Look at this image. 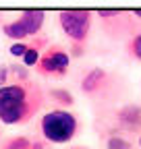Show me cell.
<instances>
[{"instance_id":"1","label":"cell","mask_w":141,"mask_h":149,"mask_svg":"<svg viewBox=\"0 0 141 149\" xmlns=\"http://www.w3.org/2000/svg\"><path fill=\"white\" fill-rule=\"evenodd\" d=\"M42 106L44 91L31 81H15L0 87V122L2 124H25L42 110Z\"/></svg>"},{"instance_id":"2","label":"cell","mask_w":141,"mask_h":149,"mask_svg":"<svg viewBox=\"0 0 141 149\" xmlns=\"http://www.w3.org/2000/svg\"><path fill=\"white\" fill-rule=\"evenodd\" d=\"M40 130L48 143L64 145V143H70L79 135V118H77V114H73V112H68L64 108H56L42 116Z\"/></svg>"},{"instance_id":"3","label":"cell","mask_w":141,"mask_h":149,"mask_svg":"<svg viewBox=\"0 0 141 149\" xmlns=\"http://www.w3.org/2000/svg\"><path fill=\"white\" fill-rule=\"evenodd\" d=\"M91 10L85 8H73V10H62L58 13V25L62 29V33L70 40L73 44V56H81L85 42L89 37L91 31Z\"/></svg>"},{"instance_id":"4","label":"cell","mask_w":141,"mask_h":149,"mask_svg":"<svg viewBox=\"0 0 141 149\" xmlns=\"http://www.w3.org/2000/svg\"><path fill=\"white\" fill-rule=\"evenodd\" d=\"M46 21L44 10H23L17 19L2 25V33L15 42H25L27 37H38Z\"/></svg>"},{"instance_id":"5","label":"cell","mask_w":141,"mask_h":149,"mask_svg":"<svg viewBox=\"0 0 141 149\" xmlns=\"http://www.w3.org/2000/svg\"><path fill=\"white\" fill-rule=\"evenodd\" d=\"M70 64V52H66L62 46H50L38 62L35 70L42 77H64Z\"/></svg>"},{"instance_id":"6","label":"cell","mask_w":141,"mask_h":149,"mask_svg":"<svg viewBox=\"0 0 141 149\" xmlns=\"http://www.w3.org/2000/svg\"><path fill=\"white\" fill-rule=\"evenodd\" d=\"M106 81H108V72H106L104 68H89L83 79H81V91L87 93V95H96V93H100V89L106 85Z\"/></svg>"},{"instance_id":"7","label":"cell","mask_w":141,"mask_h":149,"mask_svg":"<svg viewBox=\"0 0 141 149\" xmlns=\"http://www.w3.org/2000/svg\"><path fill=\"white\" fill-rule=\"evenodd\" d=\"M116 120L122 128L127 130H139L141 128V106L127 104L116 112Z\"/></svg>"},{"instance_id":"8","label":"cell","mask_w":141,"mask_h":149,"mask_svg":"<svg viewBox=\"0 0 141 149\" xmlns=\"http://www.w3.org/2000/svg\"><path fill=\"white\" fill-rule=\"evenodd\" d=\"M48 44V40L46 37H35V42H31L29 44V50L25 52V56H23V66H38V62H40V58H42V48Z\"/></svg>"},{"instance_id":"9","label":"cell","mask_w":141,"mask_h":149,"mask_svg":"<svg viewBox=\"0 0 141 149\" xmlns=\"http://www.w3.org/2000/svg\"><path fill=\"white\" fill-rule=\"evenodd\" d=\"M48 95L56 104H60V106H73L75 104V97H73V93H70L68 89H50Z\"/></svg>"},{"instance_id":"10","label":"cell","mask_w":141,"mask_h":149,"mask_svg":"<svg viewBox=\"0 0 141 149\" xmlns=\"http://www.w3.org/2000/svg\"><path fill=\"white\" fill-rule=\"evenodd\" d=\"M127 54L131 56L133 60L141 62V31L135 33L133 37H129V42H127Z\"/></svg>"},{"instance_id":"11","label":"cell","mask_w":141,"mask_h":149,"mask_svg":"<svg viewBox=\"0 0 141 149\" xmlns=\"http://www.w3.org/2000/svg\"><path fill=\"white\" fill-rule=\"evenodd\" d=\"M31 145H33V141L27 137H10L8 141L2 143L0 149H31Z\"/></svg>"},{"instance_id":"12","label":"cell","mask_w":141,"mask_h":149,"mask_svg":"<svg viewBox=\"0 0 141 149\" xmlns=\"http://www.w3.org/2000/svg\"><path fill=\"white\" fill-rule=\"evenodd\" d=\"M106 149H133V145L120 135H112L108 141H106Z\"/></svg>"},{"instance_id":"13","label":"cell","mask_w":141,"mask_h":149,"mask_svg":"<svg viewBox=\"0 0 141 149\" xmlns=\"http://www.w3.org/2000/svg\"><path fill=\"white\" fill-rule=\"evenodd\" d=\"M8 70H10V74L17 79V83H27L29 81V70H27V66H19V64H10L8 66Z\"/></svg>"},{"instance_id":"14","label":"cell","mask_w":141,"mask_h":149,"mask_svg":"<svg viewBox=\"0 0 141 149\" xmlns=\"http://www.w3.org/2000/svg\"><path fill=\"white\" fill-rule=\"evenodd\" d=\"M27 50H29V44H27V42H15V44L8 48L10 56H15V58H23Z\"/></svg>"},{"instance_id":"15","label":"cell","mask_w":141,"mask_h":149,"mask_svg":"<svg viewBox=\"0 0 141 149\" xmlns=\"http://www.w3.org/2000/svg\"><path fill=\"white\" fill-rule=\"evenodd\" d=\"M8 77H10L8 66H6V64H0V87H4V83L8 81Z\"/></svg>"},{"instance_id":"16","label":"cell","mask_w":141,"mask_h":149,"mask_svg":"<svg viewBox=\"0 0 141 149\" xmlns=\"http://www.w3.org/2000/svg\"><path fill=\"white\" fill-rule=\"evenodd\" d=\"M31 149H46V145H44V141H33Z\"/></svg>"},{"instance_id":"17","label":"cell","mask_w":141,"mask_h":149,"mask_svg":"<svg viewBox=\"0 0 141 149\" xmlns=\"http://www.w3.org/2000/svg\"><path fill=\"white\" fill-rule=\"evenodd\" d=\"M133 15H135L137 19H141V8H137V10H133Z\"/></svg>"},{"instance_id":"18","label":"cell","mask_w":141,"mask_h":149,"mask_svg":"<svg viewBox=\"0 0 141 149\" xmlns=\"http://www.w3.org/2000/svg\"><path fill=\"white\" fill-rule=\"evenodd\" d=\"M139 145H141V137H139Z\"/></svg>"},{"instance_id":"19","label":"cell","mask_w":141,"mask_h":149,"mask_svg":"<svg viewBox=\"0 0 141 149\" xmlns=\"http://www.w3.org/2000/svg\"><path fill=\"white\" fill-rule=\"evenodd\" d=\"M79 149H83V147H79Z\"/></svg>"}]
</instances>
